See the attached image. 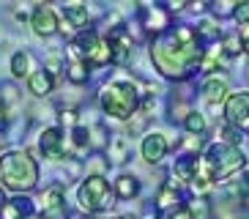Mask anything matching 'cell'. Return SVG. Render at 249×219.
<instances>
[{
	"label": "cell",
	"instance_id": "6da1fadb",
	"mask_svg": "<svg viewBox=\"0 0 249 219\" xmlns=\"http://www.w3.org/2000/svg\"><path fill=\"white\" fill-rule=\"evenodd\" d=\"M151 60L164 77L186 80L192 69L203 60L197 33L192 28H176V33H161L151 44Z\"/></svg>",
	"mask_w": 249,
	"mask_h": 219
},
{
	"label": "cell",
	"instance_id": "7a4b0ae2",
	"mask_svg": "<svg viewBox=\"0 0 249 219\" xmlns=\"http://www.w3.org/2000/svg\"><path fill=\"white\" fill-rule=\"evenodd\" d=\"M0 178L11 192H30L38 183V164L28 151H6L0 156Z\"/></svg>",
	"mask_w": 249,
	"mask_h": 219
},
{
	"label": "cell",
	"instance_id": "3957f363",
	"mask_svg": "<svg viewBox=\"0 0 249 219\" xmlns=\"http://www.w3.org/2000/svg\"><path fill=\"white\" fill-rule=\"evenodd\" d=\"M137 104H140V96L132 82H110L102 91V110L110 118L129 121L137 112Z\"/></svg>",
	"mask_w": 249,
	"mask_h": 219
},
{
	"label": "cell",
	"instance_id": "277c9868",
	"mask_svg": "<svg viewBox=\"0 0 249 219\" xmlns=\"http://www.w3.org/2000/svg\"><path fill=\"white\" fill-rule=\"evenodd\" d=\"M200 162H203V167L208 170L211 178H227V175H233L235 170L244 167V153L238 146L216 143V146L208 148V153Z\"/></svg>",
	"mask_w": 249,
	"mask_h": 219
},
{
	"label": "cell",
	"instance_id": "5b68a950",
	"mask_svg": "<svg viewBox=\"0 0 249 219\" xmlns=\"http://www.w3.org/2000/svg\"><path fill=\"white\" fill-rule=\"evenodd\" d=\"M77 200H80V208L88 214H99V211H107L110 205H115V189H110L107 178L102 175H88L82 186L77 189Z\"/></svg>",
	"mask_w": 249,
	"mask_h": 219
},
{
	"label": "cell",
	"instance_id": "8992f818",
	"mask_svg": "<svg viewBox=\"0 0 249 219\" xmlns=\"http://www.w3.org/2000/svg\"><path fill=\"white\" fill-rule=\"evenodd\" d=\"M69 55H71V60H82L85 66H104L112 60L107 38H102L93 30L90 33H82L80 38H74L69 44Z\"/></svg>",
	"mask_w": 249,
	"mask_h": 219
},
{
	"label": "cell",
	"instance_id": "52a82bcc",
	"mask_svg": "<svg viewBox=\"0 0 249 219\" xmlns=\"http://www.w3.org/2000/svg\"><path fill=\"white\" fill-rule=\"evenodd\" d=\"M227 124L238 131H249V93H233L227 96L225 104Z\"/></svg>",
	"mask_w": 249,
	"mask_h": 219
},
{
	"label": "cell",
	"instance_id": "ba28073f",
	"mask_svg": "<svg viewBox=\"0 0 249 219\" xmlns=\"http://www.w3.org/2000/svg\"><path fill=\"white\" fill-rule=\"evenodd\" d=\"M41 219H69V205H66V195H63V186L55 183L41 195Z\"/></svg>",
	"mask_w": 249,
	"mask_h": 219
},
{
	"label": "cell",
	"instance_id": "9c48e42d",
	"mask_svg": "<svg viewBox=\"0 0 249 219\" xmlns=\"http://www.w3.org/2000/svg\"><path fill=\"white\" fill-rule=\"evenodd\" d=\"M38 148H41V153H44L47 159H63L66 156V137H63V131L58 126L44 129L41 131V140H38Z\"/></svg>",
	"mask_w": 249,
	"mask_h": 219
},
{
	"label": "cell",
	"instance_id": "30bf717a",
	"mask_svg": "<svg viewBox=\"0 0 249 219\" xmlns=\"http://www.w3.org/2000/svg\"><path fill=\"white\" fill-rule=\"evenodd\" d=\"M30 28H33L36 36H52L55 30H60L55 11H52L50 6H44V3H38V6L33 8V14H30Z\"/></svg>",
	"mask_w": 249,
	"mask_h": 219
},
{
	"label": "cell",
	"instance_id": "8fae6325",
	"mask_svg": "<svg viewBox=\"0 0 249 219\" xmlns=\"http://www.w3.org/2000/svg\"><path fill=\"white\" fill-rule=\"evenodd\" d=\"M107 44H110V52H112V63L124 66L129 60V55H132V38H129V33L124 28H115L110 33V38H107Z\"/></svg>",
	"mask_w": 249,
	"mask_h": 219
},
{
	"label": "cell",
	"instance_id": "7c38bea8",
	"mask_svg": "<svg viewBox=\"0 0 249 219\" xmlns=\"http://www.w3.org/2000/svg\"><path fill=\"white\" fill-rule=\"evenodd\" d=\"M164 153H167V140L161 137V134H148L142 140V159L148 164H159L164 159Z\"/></svg>",
	"mask_w": 249,
	"mask_h": 219
},
{
	"label": "cell",
	"instance_id": "4fadbf2b",
	"mask_svg": "<svg viewBox=\"0 0 249 219\" xmlns=\"http://www.w3.org/2000/svg\"><path fill=\"white\" fill-rule=\"evenodd\" d=\"M85 25H88V6L71 3V6L63 8V25H60L63 33H66V30H74V28H85Z\"/></svg>",
	"mask_w": 249,
	"mask_h": 219
},
{
	"label": "cell",
	"instance_id": "5bb4252c",
	"mask_svg": "<svg viewBox=\"0 0 249 219\" xmlns=\"http://www.w3.org/2000/svg\"><path fill=\"white\" fill-rule=\"evenodd\" d=\"M28 88L33 96H50L52 88H55V77L47 69H38V72H33L28 77Z\"/></svg>",
	"mask_w": 249,
	"mask_h": 219
},
{
	"label": "cell",
	"instance_id": "9a60e30c",
	"mask_svg": "<svg viewBox=\"0 0 249 219\" xmlns=\"http://www.w3.org/2000/svg\"><path fill=\"white\" fill-rule=\"evenodd\" d=\"M33 217V203H30L28 197H14V200H8L6 208H3V217L0 219H28Z\"/></svg>",
	"mask_w": 249,
	"mask_h": 219
},
{
	"label": "cell",
	"instance_id": "2e32d148",
	"mask_svg": "<svg viewBox=\"0 0 249 219\" xmlns=\"http://www.w3.org/2000/svg\"><path fill=\"white\" fill-rule=\"evenodd\" d=\"M173 175H176L178 181L192 183L195 175H197V156H183V159H178L176 167H173Z\"/></svg>",
	"mask_w": 249,
	"mask_h": 219
},
{
	"label": "cell",
	"instance_id": "e0dca14e",
	"mask_svg": "<svg viewBox=\"0 0 249 219\" xmlns=\"http://www.w3.org/2000/svg\"><path fill=\"white\" fill-rule=\"evenodd\" d=\"M203 96L208 102H222L227 96V82L219 80V77H211V80L203 82Z\"/></svg>",
	"mask_w": 249,
	"mask_h": 219
},
{
	"label": "cell",
	"instance_id": "ac0fdd59",
	"mask_svg": "<svg viewBox=\"0 0 249 219\" xmlns=\"http://www.w3.org/2000/svg\"><path fill=\"white\" fill-rule=\"evenodd\" d=\"M137 192H140V183H137L134 175H121V178L115 181V195L124 197V200H132Z\"/></svg>",
	"mask_w": 249,
	"mask_h": 219
},
{
	"label": "cell",
	"instance_id": "d6986e66",
	"mask_svg": "<svg viewBox=\"0 0 249 219\" xmlns=\"http://www.w3.org/2000/svg\"><path fill=\"white\" fill-rule=\"evenodd\" d=\"M30 52H25V50H19V52H14V58H11V74L14 77H30Z\"/></svg>",
	"mask_w": 249,
	"mask_h": 219
},
{
	"label": "cell",
	"instance_id": "ffe728a7",
	"mask_svg": "<svg viewBox=\"0 0 249 219\" xmlns=\"http://www.w3.org/2000/svg\"><path fill=\"white\" fill-rule=\"evenodd\" d=\"M142 19H145V28L156 30V33H161V30L167 28V14L161 8H148V11H142Z\"/></svg>",
	"mask_w": 249,
	"mask_h": 219
},
{
	"label": "cell",
	"instance_id": "44dd1931",
	"mask_svg": "<svg viewBox=\"0 0 249 219\" xmlns=\"http://www.w3.org/2000/svg\"><path fill=\"white\" fill-rule=\"evenodd\" d=\"M107 148H110V159L115 162V164H121V162L129 159V143H126V137H121V134H115Z\"/></svg>",
	"mask_w": 249,
	"mask_h": 219
},
{
	"label": "cell",
	"instance_id": "7402d4cb",
	"mask_svg": "<svg viewBox=\"0 0 249 219\" xmlns=\"http://www.w3.org/2000/svg\"><path fill=\"white\" fill-rule=\"evenodd\" d=\"M156 205H159L161 211H173V208H178V195L176 189H170V186H161L159 195H156Z\"/></svg>",
	"mask_w": 249,
	"mask_h": 219
},
{
	"label": "cell",
	"instance_id": "603a6c76",
	"mask_svg": "<svg viewBox=\"0 0 249 219\" xmlns=\"http://www.w3.org/2000/svg\"><path fill=\"white\" fill-rule=\"evenodd\" d=\"M66 74H69V80L77 82V85L88 82V66L82 63V60H71V63H69V69H66Z\"/></svg>",
	"mask_w": 249,
	"mask_h": 219
},
{
	"label": "cell",
	"instance_id": "cb8c5ba5",
	"mask_svg": "<svg viewBox=\"0 0 249 219\" xmlns=\"http://www.w3.org/2000/svg\"><path fill=\"white\" fill-rule=\"evenodd\" d=\"M183 126H186L189 134H203V131H205V118L200 115V112H189L186 121H183Z\"/></svg>",
	"mask_w": 249,
	"mask_h": 219
},
{
	"label": "cell",
	"instance_id": "d4e9b609",
	"mask_svg": "<svg viewBox=\"0 0 249 219\" xmlns=\"http://www.w3.org/2000/svg\"><path fill=\"white\" fill-rule=\"evenodd\" d=\"M216 25H213L211 19H203L200 22V28H197V38H216Z\"/></svg>",
	"mask_w": 249,
	"mask_h": 219
},
{
	"label": "cell",
	"instance_id": "484cf974",
	"mask_svg": "<svg viewBox=\"0 0 249 219\" xmlns=\"http://www.w3.org/2000/svg\"><path fill=\"white\" fill-rule=\"evenodd\" d=\"M74 146H77V148L90 146V131L82 129V126H74Z\"/></svg>",
	"mask_w": 249,
	"mask_h": 219
},
{
	"label": "cell",
	"instance_id": "4316f807",
	"mask_svg": "<svg viewBox=\"0 0 249 219\" xmlns=\"http://www.w3.org/2000/svg\"><path fill=\"white\" fill-rule=\"evenodd\" d=\"M90 146H93V148L110 146V140H107V134H104V129H102V126H96V129L90 131Z\"/></svg>",
	"mask_w": 249,
	"mask_h": 219
},
{
	"label": "cell",
	"instance_id": "83f0119b",
	"mask_svg": "<svg viewBox=\"0 0 249 219\" xmlns=\"http://www.w3.org/2000/svg\"><path fill=\"white\" fill-rule=\"evenodd\" d=\"M222 50H225L227 55H235V52H241V38H238V33H235V36H227L225 44H222Z\"/></svg>",
	"mask_w": 249,
	"mask_h": 219
},
{
	"label": "cell",
	"instance_id": "f1b7e54d",
	"mask_svg": "<svg viewBox=\"0 0 249 219\" xmlns=\"http://www.w3.org/2000/svg\"><path fill=\"white\" fill-rule=\"evenodd\" d=\"M161 219H195V214H192V208H183V205H178V208H173L167 217H161Z\"/></svg>",
	"mask_w": 249,
	"mask_h": 219
},
{
	"label": "cell",
	"instance_id": "f546056e",
	"mask_svg": "<svg viewBox=\"0 0 249 219\" xmlns=\"http://www.w3.org/2000/svg\"><path fill=\"white\" fill-rule=\"evenodd\" d=\"M235 195L241 197V200H247V197H249V173H244L241 181L235 183Z\"/></svg>",
	"mask_w": 249,
	"mask_h": 219
},
{
	"label": "cell",
	"instance_id": "4dcf8cb0",
	"mask_svg": "<svg viewBox=\"0 0 249 219\" xmlns=\"http://www.w3.org/2000/svg\"><path fill=\"white\" fill-rule=\"evenodd\" d=\"M235 19H238V22H241V25H247V22H249V0H247V3H238V6H235Z\"/></svg>",
	"mask_w": 249,
	"mask_h": 219
},
{
	"label": "cell",
	"instance_id": "1f68e13d",
	"mask_svg": "<svg viewBox=\"0 0 249 219\" xmlns=\"http://www.w3.org/2000/svg\"><path fill=\"white\" fill-rule=\"evenodd\" d=\"M60 124L63 126H77V110H60Z\"/></svg>",
	"mask_w": 249,
	"mask_h": 219
},
{
	"label": "cell",
	"instance_id": "d6a6232c",
	"mask_svg": "<svg viewBox=\"0 0 249 219\" xmlns=\"http://www.w3.org/2000/svg\"><path fill=\"white\" fill-rule=\"evenodd\" d=\"M235 6L238 3H213V11L219 17H225V14H235Z\"/></svg>",
	"mask_w": 249,
	"mask_h": 219
},
{
	"label": "cell",
	"instance_id": "836d02e7",
	"mask_svg": "<svg viewBox=\"0 0 249 219\" xmlns=\"http://www.w3.org/2000/svg\"><path fill=\"white\" fill-rule=\"evenodd\" d=\"M238 38H241V44H244V52L249 55V22L238 28Z\"/></svg>",
	"mask_w": 249,
	"mask_h": 219
},
{
	"label": "cell",
	"instance_id": "e575fe53",
	"mask_svg": "<svg viewBox=\"0 0 249 219\" xmlns=\"http://www.w3.org/2000/svg\"><path fill=\"white\" fill-rule=\"evenodd\" d=\"M6 203H8V200H6V195H3V189H0V217H3V208H6Z\"/></svg>",
	"mask_w": 249,
	"mask_h": 219
},
{
	"label": "cell",
	"instance_id": "d590c367",
	"mask_svg": "<svg viewBox=\"0 0 249 219\" xmlns=\"http://www.w3.org/2000/svg\"><path fill=\"white\" fill-rule=\"evenodd\" d=\"M6 124V107H3V104H0V126Z\"/></svg>",
	"mask_w": 249,
	"mask_h": 219
},
{
	"label": "cell",
	"instance_id": "8d00e7d4",
	"mask_svg": "<svg viewBox=\"0 0 249 219\" xmlns=\"http://www.w3.org/2000/svg\"><path fill=\"white\" fill-rule=\"evenodd\" d=\"M28 219H41V217H28Z\"/></svg>",
	"mask_w": 249,
	"mask_h": 219
},
{
	"label": "cell",
	"instance_id": "74e56055",
	"mask_svg": "<svg viewBox=\"0 0 249 219\" xmlns=\"http://www.w3.org/2000/svg\"><path fill=\"white\" fill-rule=\"evenodd\" d=\"M118 219H124V217H118Z\"/></svg>",
	"mask_w": 249,
	"mask_h": 219
},
{
	"label": "cell",
	"instance_id": "f35d334b",
	"mask_svg": "<svg viewBox=\"0 0 249 219\" xmlns=\"http://www.w3.org/2000/svg\"><path fill=\"white\" fill-rule=\"evenodd\" d=\"M90 219H93V217H90Z\"/></svg>",
	"mask_w": 249,
	"mask_h": 219
}]
</instances>
